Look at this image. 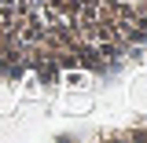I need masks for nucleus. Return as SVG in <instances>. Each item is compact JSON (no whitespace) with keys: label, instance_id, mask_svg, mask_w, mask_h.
Returning a JSON list of instances; mask_svg holds the SVG:
<instances>
[{"label":"nucleus","instance_id":"obj_1","mask_svg":"<svg viewBox=\"0 0 147 143\" xmlns=\"http://www.w3.org/2000/svg\"><path fill=\"white\" fill-rule=\"evenodd\" d=\"M147 55V0H0V81H110Z\"/></svg>","mask_w":147,"mask_h":143}]
</instances>
